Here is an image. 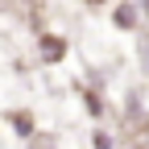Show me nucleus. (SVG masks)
I'll list each match as a JSON object with an SVG mask.
<instances>
[{
	"mask_svg": "<svg viewBox=\"0 0 149 149\" xmlns=\"http://www.w3.org/2000/svg\"><path fill=\"white\" fill-rule=\"evenodd\" d=\"M83 4H91V8H95V4H108V0H83Z\"/></svg>",
	"mask_w": 149,
	"mask_h": 149,
	"instance_id": "5",
	"label": "nucleus"
},
{
	"mask_svg": "<svg viewBox=\"0 0 149 149\" xmlns=\"http://www.w3.org/2000/svg\"><path fill=\"white\" fill-rule=\"evenodd\" d=\"M141 0H120L116 4V13H112V21H116V29H124V33H133L137 29V21H141Z\"/></svg>",
	"mask_w": 149,
	"mask_h": 149,
	"instance_id": "1",
	"label": "nucleus"
},
{
	"mask_svg": "<svg viewBox=\"0 0 149 149\" xmlns=\"http://www.w3.org/2000/svg\"><path fill=\"white\" fill-rule=\"evenodd\" d=\"M62 54H66V42H62V37L58 33H42V58L46 62H58Z\"/></svg>",
	"mask_w": 149,
	"mask_h": 149,
	"instance_id": "2",
	"label": "nucleus"
},
{
	"mask_svg": "<svg viewBox=\"0 0 149 149\" xmlns=\"http://www.w3.org/2000/svg\"><path fill=\"white\" fill-rule=\"evenodd\" d=\"M0 4H8V0H0Z\"/></svg>",
	"mask_w": 149,
	"mask_h": 149,
	"instance_id": "6",
	"label": "nucleus"
},
{
	"mask_svg": "<svg viewBox=\"0 0 149 149\" xmlns=\"http://www.w3.org/2000/svg\"><path fill=\"white\" fill-rule=\"evenodd\" d=\"M8 120H13V128H17L21 137H29V133H33V116H29V112H13Z\"/></svg>",
	"mask_w": 149,
	"mask_h": 149,
	"instance_id": "3",
	"label": "nucleus"
},
{
	"mask_svg": "<svg viewBox=\"0 0 149 149\" xmlns=\"http://www.w3.org/2000/svg\"><path fill=\"white\" fill-rule=\"evenodd\" d=\"M141 66H145V74H149V37H141Z\"/></svg>",
	"mask_w": 149,
	"mask_h": 149,
	"instance_id": "4",
	"label": "nucleus"
}]
</instances>
